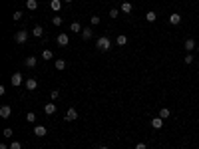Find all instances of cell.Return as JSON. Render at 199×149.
<instances>
[{"mask_svg":"<svg viewBox=\"0 0 199 149\" xmlns=\"http://www.w3.org/2000/svg\"><path fill=\"white\" fill-rule=\"evenodd\" d=\"M98 149H108V145H102V147H98Z\"/></svg>","mask_w":199,"mask_h":149,"instance_id":"d590c367","label":"cell"},{"mask_svg":"<svg viewBox=\"0 0 199 149\" xmlns=\"http://www.w3.org/2000/svg\"><path fill=\"white\" fill-rule=\"evenodd\" d=\"M62 16H54V18H52V24H54V26H62Z\"/></svg>","mask_w":199,"mask_h":149,"instance_id":"484cf974","label":"cell"},{"mask_svg":"<svg viewBox=\"0 0 199 149\" xmlns=\"http://www.w3.org/2000/svg\"><path fill=\"white\" fill-rule=\"evenodd\" d=\"M197 54H199V46H197Z\"/></svg>","mask_w":199,"mask_h":149,"instance_id":"74e56055","label":"cell"},{"mask_svg":"<svg viewBox=\"0 0 199 149\" xmlns=\"http://www.w3.org/2000/svg\"><path fill=\"white\" fill-rule=\"evenodd\" d=\"M12 18H14L16 22H18V20H22V12H14V14H12Z\"/></svg>","mask_w":199,"mask_h":149,"instance_id":"4dcf8cb0","label":"cell"},{"mask_svg":"<svg viewBox=\"0 0 199 149\" xmlns=\"http://www.w3.org/2000/svg\"><path fill=\"white\" fill-rule=\"evenodd\" d=\"M32 34H34L36 38H42V36H44V28H42L40 24H36V26L32 28Z\"/></svg>","mask_w":199,"mask_h":149,"instance_id":"7c38bea8","label":"cell"},{"mask_svg":"<svg viewBox=\"0 0 199 149\" xmlns=\"http://www.w3.org/2000/svg\"><path fill=\"white\" fill-rule=\"evenodd\" d=\"M197 76H199V70H197Z\"/></svg>","mask_w":199,"mask_h":149,"instance_id":"f35d334b","label":"cell"},{"mask_svg":"<svg viewBox=\"0 0 199 149\" xmlns=\"http://www.w3.org/2000/svg\"><path fill=\"white\" fill-rule=\"evenodd\" d=\"M10 113H12V107H10V105H2V107H0V117H2V119L10 117Z\"/></svg>","mask_w":199,"mask_h":149,"instance_id":"8992f818","label":"cell"},{"mask_svg":"<svg viewBox=\"0 0 199 149\" xmlns=\"http://www.w3.org/2000/svg\"><path fill=\"white\" fill-rule=\"evenodd\" d=\"M179 22H181V14L171 12V16H169V24H171V26H177Z\"/></svg>","mask_w":199,"mask_h":149,"instance_id":"ba28073f","label":"cell"},{"mask_svg":"<svg viewBox=\"0 0 199 149\" xmlns=\"http://www.w3.org/2000/svg\"><path fill=\"white\" fill-rule=\"evenodd\" d=\"M0 149H10V145H6V143H0Z\"/></svg>","mask_w":199,"mask_h":149,"instance_id":"e575fe53","label":"cell"},{"mask_svg":"<svg viewBox=\"0 0 199 149\" xmlns=\"http://www.w3.org/2000/svg\"><path fill=\"white\" fill-rule=\"evenodd\" d=\"M183 46H185V50H187V52H191V50H195V48H197V44H195V40H193V38H187Z\"/></svg>","mask_w":199,"mask_h":149,"instance_id":"8fae6325","label":"cell"},{"mask_svg":"<svg viewBox=\"0 0 199 149\" xmlns=\"http://www.w3.org/2000/svg\"><path fill=\"white\" fill-rule=\"evenodd\" d=\"M14 40H16L18 44H26V40H28V32H26V30H18L16 36H14Z\"/></svg>","mask_w":199,"mask_h":149,"instance_id":"7a4b0ae2","label":"cell"},{"mask_svg":"<svg viewBox=\"0 0 199 149\" xmlns=\"http://www.w3.org/2000/svg\"><path fill=\"white\" fill-rule=\"evenodd\" d=\"M46 133H48L46 125H36V127H34V135H36V137H44Z\"/></svg>","mask_w":199,"mask_h":149,"instance_id":"52a82bcc","label":"cell"},{"mask_svg":"<svg viewBox=\"0 0 199 149\" xmlns=\"http://www.w3.org/2000/svg\"><path fill=\"white\" fill-rule=\"evenodd\" d=\"M10 149H22V143L20 141H12L10 143Z\"/></svg>","mask_w":199,"mask_h":149,"instance_id":"f546056e","label":"cell"},{"mask_svg":"<svg viewBox=\"0 0 199 149\" xmlns=\"http://www.w3.org/2000/svg\"><path fill=\"white\" fill-rule=\"evenodd\" d=\"M54 68L58 70V72L66 70V62H64V60H56V62H54Z\"/></svg>","mask_w":199,"mask_h":149,"instance_id":"44dd1931","label":"cell"},{"mask_svg":"<svg viewBox=\"0 0 199 149\" xmlns=\"http://www.w3.org/2000/svg\"><path fill=\"white\" fill-rule=\"evenodd\" d=\"M24 85H26V90H28V92H34V90L38 88V81H36L34 78H28V80L24 81Z\"/></svg>","mask_w":199,"mask_h":149,"instance_id":"5b68a950","label":"cell"},{"mask_svg":"<svg viewBox=\"0 0 199 149\" xmlns=\"http://www.w3.org/2000/svg\"><path fill=\"white\" fill-rule=\"evenodd\" d=\"M62 2H72V0H62Z\"/></svg>","mask_w":199,"mask_h":149,"instance_id":"8d00e7d4","label":"cell"},{"mask_svg":"<svg viewBox=\"0 0 199 149\" xmlns=\"http://www.w3.org/2000/svg\"><path fill=\"white\" fill-rule=\"evenodd\" d=\"M135 149H148V145H145V143H141V141H139V143H137V145H135Z\"/></svg>","mask_w":199,"mask_h":149,"instance_id":"836d02e7","label":"cell"},{"mask_svg":"<svg viewBox=\"0 0 199 149\" xmlns=\"http://www.w3.org/2000/svg\"><path fill=\"white\" fill-rule=\"evenodd\" d=\"M36 58L34 56H30V58H26V60H24V66H26V68H34V66H36Z\"/></svg>","mask_w":199,"mask_h":149,"instance_id":"e0dca14e","label":"cell"},{"mask_svg":"<svg viewBox=\"0 0 199 149\" xmlns=\"http://www.w3.org/2000/svg\"><path fill=\"white\" fill-rule=\"evenodd\" d=\"M96 48L98 50H102V52H108L112 48V42H110V38L108 36H102V38H98L96 40Z\"/></svg>","mask_w":199,"mask_h":149,"instance_id":"6da1fadb","label":"cell"},{"mask_svg":"<svg viewBox=\"0 0 199 149\" xmlns=\"http://www.w3.org/2000/svg\"><path fill=\"white\" fill-rule=\"evenodd\" d=\"M92 32H94L92 26H90V28H84V30H82V38H84V40H90V38H92Z\"/></svg>","mask_w":199,"mask_h":149,"instance_id":"ac0fdd59","label":"cell"},{"mask_svg":"<svg viewBox=\"0 0 199 149\" xmlns=\"http://www.w3.org/2000/svg\"><path fill=\"white\" fill-rule=\"evenodd\" d=\"M4 137H12V129H10V127L4 129Z\"/></svg>","mask_w":199,"mask_h":149,"instance_id":"d6a6232c","label":"cell"},{"mask_svg":"<svg viewBox=\"0 0 199 149\" xmlns=\"http://www.w3.org/2000/svg\"><path fill=\"white\" fill-rule=\"evenodd\" d=\"M169 115H171V109H169V107H161V109H159V117L167 119Z\"/></svg>","mask_w":199,"mask_h":149,"instance_id":"ffe728a7","label":"cell"},{"mask_svg":"<svg viewBox=\"0 0 199 149\" xmlns=\"http://www.w3.org/2000/svg\"><path fill=\"white\" fill-rule=\"evenodd\" d=\"M151 127H153V129H161L163 127V117H153V119H151Z\"/></svg>","mask_w":199,"mask_h":149,"instance_id":"9c48e42d","label":"cell"},{"mask_svg":"<svg viewBox=\"0 0 199 149\" xmlns=\"http://www.w3.org/2000/svg\"><path fill=\"white\" fill-rule=\"evenodd\" d=\"M22 81H24V80H22V74H18V72H16V74H12V85H14V88H18Z\"/></svg>","mask_w":199,"mask_h":149,"instance_id":"30bf717a","label":"cell"},{"mask_svg":"<svg viewBox=\"0 0 199 149\" xmlns=\"http://www.w3.org/2000/svg\"><path fill=\"white\" fill-rule=\"evenodd\" d=\"M50 8L54 12H60V8H62V0H52L50 2Z\"/></svg>","mask_w":199,"mask_h":149,"instance_id":"5bb4252c","label":"cell"},{"mask_svg":"<svg viewBox=\"0 0 199 149\" xmlns=\"http://www.w3.org/2000/svg\"><path fill=\"white\" fill-rule=\"evenodd\" d=\"M185 64H187V66H189V64H193V56H191V54H187V56H185Z\"/></svg>","mask_w":199,"mask_h":149,"instance_id":"1f68e13d","label":"cell"},{"mask_svg":"<svg viewBox=\"0 0 199 149\" xmlns=\"http://www.w3.org/2000/svg\"><path fill=\"white\" fill-rule=\"evenodd\" d=\"M116 44H117V46H122V48H124V46L127 44V36H124V34H120V36H117V38H116Z\"/></svg>","mask_w":199,"mask_h":149,"instance_id":"d6986e66","label":"cell"},{"mask_svg":"<svg viewBox=\"0 0 199 149\" xmlns=\"http://www.w3.org/2000/svg\"><path fill=\"white\" fill-rule=\"evenodd\" d=\"M50 98H52V99H54V102H56V99L60 98V92H58V90H52V92H50Z\"/></svg>","mask_w":199,"mask_h":149,"instance_id":"83f0119b","label":"cell"},{"mask_svg":"<svg viewBox=\"0 0 199 149\" xmlns=\"http://www.w3.org/2000/svg\"><path fill=\"white\" fill-rule=\"evenodd\" d=\"M131 10H134V6H131L130 2H122V6H120V12H124V14H130Z\"/></svg>","mask_w":199,"mask_h":149,"instance_id":"4fadbf2b","label":"cell"},{"mask_svg":"<svg viewBox=\"0 0 199 149\" xmlns=\"http://www.w3.org/2000/svg\"><path fill=\"white\" fill-rule=\"evenodd\" d=\"M56 42H58V46H60V48H64V46H68V44H70V38H68V34L60 32L58 38H56Z\"/></svg>","mask_w":199,"mask_h":149,"instance_id":"3957f363","label":"cell"},{"mask_svg":"<svg viewBox=\"0 0 199 149\" xmlns=\"http://www.w3.org/2000/svg\"><path fill=\"white\" fill-rule=\"evenodd\" d=\"M26 121H28V123H34V121H36V113H34V112H28V113H26Z\"/></svg>","mask_w":199,"mask_h":149,"instance_id":"603a6c76","label":"cell"},{"mask_svg":"<svg viewBox=\"0 0 199 149\" xmlns=\"http://www.w3.org/2000/svg\"><path fill=\"white\" fill-rule=\"evenodd\" d=\"M26 8H28V10H36V8H38V0H26Z\"/></svg>","mask_w":199,"mask_h":149,"instance_id":"7402d4cb","label":"cell"},{"mask_svg":"<svg viewBox=\"0 0 199 149\" xmlns=\"http://www.w3.org/2000/svg\"><path fill=\"white\" fill-rule=\"evenodd\" d=\"M120 16V10H117V8H112L110 10V18H117Z\"/></svg>","mask_w":199,"mask_h":149,"instance_id":"f1b7e54d","label":"cell"},{"mask_svg":"<svg viewBox=\"0 0 199 149\" xmlns=\"http://www.w3.org/2000/svg\"><path fill=\"white\" fill-rule=\"evenodd\" d=\"M90 24H92V26H98V24H100V16H96V14H94V16L90 18Z\"/></svg>","mask_w":199,"mask_h":149,"instance_id":"4316f807","label":"cell"},{"mask_svg":"<svg viewBox=\"0 0 199 149\" xmlns=\"http://www.w3.org/2000/svg\"><path fill=\"white\" fill-rule=\"evenodd\" d=\"M84 28L80 26V22H72L70 24V32H74V34H78V32H82Z\"/></svg>","mask_w":199,"mask_h":149,"instance_id":"2e32d148","label":"cell"},{"mask_svg":"<svg viewBox=\"0 0 199 149\" xmlns=\"http://www.w3.org/2000/svg\"><path fill=\"white\" fill-rule=\"evenodd\" d=\"M44 113H46V115L56 113V105H54V103H46V105H44Z\"/></svg>","mask_w":199,"mask_h":149,"instance_id":"9a60e30c","label":"cell"},{"mask_svg":"<svg viewBox=\"0 0 199 149\" xmlns=\"http://www.w3.org/2000/svg\"><path fill=\"white\" fill-rule=\"evenodd\" d=\"M74 119H78V109L70 107L68 112H66V121H74Z\"/></svg>","mask_w":199,"mask_h":149,"instance_id":"277c9868","label":"cell"},{"mask_svg":"<svg viewBox=\"0 0 199 149\" xmlns=\"http://www.w3.org/2000/svg\"><path fill=\"white\" fill-rule=\"evenodd\" d=\"M155 18H157L155 12H148V14H145V20H148V22H155Z\"/></svg>","mask_w":199,"mask_h":149,"instance_id":"cb8c5ba5","label":"cell"},{"mask_svg":"<svg viewBox=\"0 0 199 149\" xmlns=\"http://www.w3.org/2000/svg\"><path fill=\"white\" fill-rule=\"evenodd\" d=\"M52 58H54V54H52L50 50H44V52H42V60H52Z\"/></svg>","mask_w":199,"mask_h":149,"instance_id":"d4e9b609","label":"cell"}]
</instances>
